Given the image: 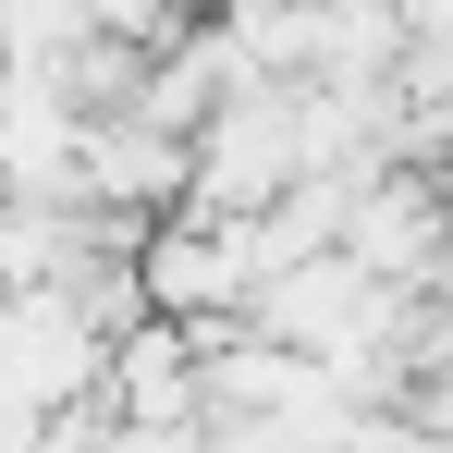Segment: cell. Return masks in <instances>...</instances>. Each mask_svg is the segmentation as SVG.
Listing matches in <instances>:
<instances>
[{
  "instance_id": "3",
  "label": "cell",
  "mask_w": 453,
  "mask_h": 453,
  "mask_svg": "<svg viewBox=\"0 0 453 453\" xmlns=\"http://www.w3.org/2000/svg\"><path fill=\"white\" fill-rule=\"evenodd\" d=\"M172 12H184V25H209V12H221V0H172Z\"/></svg>"
},
{
  "instance_id": "2",
  "label": "cell",
  "mask_w": 453,
  "mask_h": 453,
  "mask_svg": "<svg viewBox=\"0 0 453 453\" xmlns=\"http://www.w3.org/2000/svg\"><path fill=\"white\" fill-rule=\"evenodd\" d=\"M74 196L86 209H135V221H172L184 209V135H159L135 111H98L74 135Z\"/></svg>"
},
{
  "instance_id": "1",
  "label": "cell",
  "mask_w": 453,
  "mask_h": 453,
  "mask_svg": "<svg viewBox=\"0 0 453 453\" xmlns=\"http://www.w3.org/2000/svg\"><path fill=\"white\" fill-rule=\"evenodd\" d=\"M331 245H343L368 282H441V184H429V172H356Z\"/></svg>"
}]
</instances>
